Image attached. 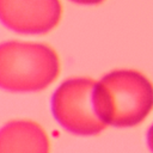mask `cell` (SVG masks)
<instances>
[{
	"mask_svg": "<svg viewBox=\"0 0 153 153\" xmlns=\"http://www.w3.org/2000/svg\"><path fill=\"white\" fill-rule=\"evenodd\" d=\"M72 2L79 4V5H98L103 2L104 0H71Z\"/></svg>",
	"mask_w": 153,
	"mask_h": 153,
	"instance_id": "cell-7",
	"label": "cell"
},
{
	"mask_svg": "<svg viewBox=\"0 0 153 153\" xmlns=\"http://www.w3.org/2000/svg\"><path fill=\"white\" fill-rule=\"evenodd\" d=\"M60 0H0V22L22 35H43L60 22Z\"/></svg>",
	"mask_w": 153,
	"mask_h": 153,
	"instance_id": "cell-4",
	"label": "cell"
},
{
	"mask_svg": "<svg viewBox=\"0 0 153 153\" xmlns=\"http://www.w3.org/2000/svg\"><path fill=\"white\" fill-rule=\"evenodd\" d=\"M147 145H148V148L151 149V152L153 153V124L151 126V128L147 131Z\"/></svg>",
	"mask_w": 153,
	"mask_h": 153,
	"instance_id": "cell-6",
	"label": "cell"
},
{
	"mask_svg": "<svg viewBox=\"0 0 153 153\" xmlns=\"http://www.w3.org/2000/svg\"><path fill=\"white\" fill-rule=\"evenodd\" d=\"M94 103L106 127L130 128L152 111L153 85L137 71L115 69L96 81Z\"/></svg>",
	"mask_w": 153,
	"mask_h": 153,
	"instance_id": "cell-1",
	"label": "cell"
},
{
	"mask_svg": "<svg viewBox=\"0 0 153 153\" xmlns=\"http://www.w3.org/2000/svg\"><path fill=\"white\" fill-rule=\"evenodd\" d=\"M47 129L31 118H13L0 126V153H51Z\"/></svg>",
	"mask_w": 153,
	"mask_h": 153,
	"instance_id": "cell-5",
	"label": "cell"
},
{
	"mask_svg": "<svg viewBox=\"0 0 153 153\" xmlns=\"http://www.w3.org/2000/svg\"><path fill=\"white\" fill-rule=\"evenodd\" d=\"M94 88L93 79L75 76L65 80L54 91L50 111L62 130L74 136L90 137L106 128L96 109Z\"/></svg>",
	"mask_w": 153,
	"mask_h": 153,
	"instance_id": "cell-3",
	"label": "cell"
},
{
	"mask_svg": "<svg viewBox=\"0 0 153 153\" xmlns=\"http://www.w3.org/2000/svg\"><path fill=\"white\" fill-rule=\"evenodd\" d=\"M60 73L56 51L43 43L7 41L0 43V88L32 93L47 88Z\"/></svg>",
	"mask_w": 153,
	"mask_h": 153,
	"instance_id": "cell-2",
	"label": "cell"
}]
</instances>
